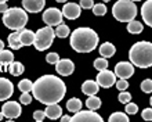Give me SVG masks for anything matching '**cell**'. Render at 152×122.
<instances>
[{"instance_id":"obj_1","label":"cell","mask_w":152,"mask_h":122,"mask_svg":"<svg viewBox=\"0 0 152 122\" xmlns=\"http://www.w3.org/2000/svg\"><path fill=\"white\" fill-rule=\"evenodd\" d=\"M32 96L43 104L60 103L66 93V86L64 81L54 75L40 76L32 86Z\"/></svg>"},{"instance_id":"obj_2","label":"cell","mask_w":152,"mask_h":122,"mask_svg":"<svg viewBox=\"0 0 152 122\" xmlns=\"http://www.w3.org/2000/svg\"><path fill=\"white\" fill-rule=\"evenodd\" d=\"M98 45V35L91 28L83 26L71 33V46L77 53H90Z\"/></svg>"},{"instance_id":"obj_3","label":"cell","mask_w":152,"mask_h":122,"mask_svg":"<svg viewBox=\"0 0 152 122\" xmlns=\"http://www.w3.org/2000/svg\"><path fill=\"white\" fill-rule=\"evenodd\" d=\"M129 58L133 65L138 68H149L152 67V43L147 40L137 42L129 51Z\"/></svg>"},{"instance_id":"obj_4","label":"cell","mask_w":152,"mask_h":122,"mask_svg":"<svg viewBox=\"0 0 152 122\" xmlns=\"http://www.w3.org/2000/svg\"><path fill=\"white\" fill-rule=\"evenodd\" d=\"M26 22H28V14L24 8L12 7L7 8L3 12V24L11 31H20L25 28Z\"/></svg>"},{"instance_id":"obj_5","label":"cell","mask_w":152,"mask_h":122,"mask_svg":"<svg viewBox=\"0 0 152 122\" xmlns=\"http://www.w3.org/2000/svg\"><path fill=\"white\" fill-rule=\"evenodd\" d=\"M112 15L119 22H130L136 20L137 6L132 0H118L112 7Z\"/></svg>"},{"instance_id":"obj_6","label":"cell","mask_w":152,"mask_h":122,"mask_svg":"<svg viewBox=\"0 0 152 122\" xmlns=\"http://www.w3.org/2000/svg\"><path fill=\"white\" fill-rule=\"evenodd\" d=\"M54 37H56V33H54L53 26L46 25L44 28H40L39 31L35 33L33 46H35L36 50H39V51H44V50H47L48 47L53 45Z\"/></svg>"},{"instance_id":"obj_7","label":"cell","mask_w":152,"mask_h":122,"mask_svg":"<svg viewBox=\"0 0 152 122\" xmlns=\"http://www.w3.org/2000/svg\"><path fill=\"white\" fill-rule=\"evenodd\" d=\"M62 17L64 15H62L61 10L56 7H50L43 12L42 18H43V22H46V25L48 26H57V25L62 24Z\"/></svg>"},{"instance_id":"obj_8","label":"cell","mask_w":152,"mask_h":122,"mask_svg":"<svg viewBox=\"0 0 152 122\" xmlns=\"http://www.w3.org/2000/svg\"><path fill=\"white\" fill-rule=\"evenodd\" d=\"M97 83L101 87H112L116 82V75L109 69H101L97 75Z\"/></svg>"},{"instance_id":"obj_9","label":"cell","mask_w":152,"mask_h":122,"mask_svg":"<svg viewBox=\"0 0 152 122\" xmlns=\"http://www.w3.org/2000/svg\"><path fill=\"white\" fill-rule=\"evenodd\" d=\"M21 106L20 103L17 101H6L3 104V108H1V112H3V117L8 119H15L21 115Z\"/></svg>"},{"instance_id":"obj_10","label":"cell","mask_w":152,"mask_h":122,"mask_svg":"<svg viewBox=\"0 0 152 122\" xmlns=\"http://www.w3.org/2000/svg\"><path fill=\"white\" fill-rule=\"evenodd\" d=\"M71 121L75 122H82V121H96V122H102V117L98 115L96 111L93 110H87V111H76L75 115H73Z\"/></svg>"},{"instance_id":"obj_11","label":"cell","mask_w":152,"mask_h":122,"mask_svg":"<svg viewBox=\"0 0 152 122\" xmlns=\"http://www.w3.org/2000/svg\"><path fill=\"white\" fill-rule=\"evenodd\" d=\"M134 73V65L132 62H126V61H120L115 67V75L120 79H127L133 76Z\"/></svg>"},{"instance_id":"obj_12","label":"cell","mask_w":152,"mask_h":122,"mask_svg":"<svg viewBox=\"0 0 152 122\" xmlns=\"http://www.w3.org/2000/svg\"><path fill=\"white\" fill-rule=\"evenodd\" d=\"M14 93V85L7 78H0V101L8 100Z\"/></svg>"},{"instance_id":"obj_13","label":"cell","mask_w":152,"mask_h":122,"mask_svg":"<svg viewBox=\"0 0 152 122\" xmlns=\"http://www.w3.org/2000/svg\"><path fill=\"white\" fill-rule=\"evenodd\" d=\"M56 69H57V72L60 73V75H62V76H69L75 71V64L71 60H68V58L58 60V62L56 64Z\"/></svg>"},{"instance_id":"obj_14","label":"cell","mask_w":152,"mask_h":122,"mask_svg":"<svg viewBox=\"0 0 152 122\" xmlns=\"http://www.w3.org/2000/svg\"><path fill=\"white\" fill-rule=\"evenodd\" d=\"M80 10H82V7H80L79 4L66 3L64 6V8L61 10V12H62V15H64L65 18H68V20H76V18H79L80 12H82Z\"/></svg>"},{"instance_id":"obj_15","label":"cell","mask_w":152,"mask_h":122,"mask_svg":"<svg viewBox=\"0 0 152 122\" xmlns=\"http://www.w3.org/2000/svg\"><path fill=\"white\" fill-rule=\"evenodd\" d=\"M46 0H22V7L25 11L39 12L44 8Z\"/></svg>"},{"instance_id":"obj_16","label":"cell","mask_w":152,"mask_h":122,"mask_svg":"<svg viewBox=\"0 0 152 122\" xmlns=\"http://www.w3.org/2000/svg\"><path fill=\"white\" fill-rule=\"evenodd\" d=\"M141 15H142V20L148 26L152 28V0H147L142 7H141Z\"/></svg>"},{"instance_id":"obj_17","label":"cell","mask_w":152,"mask_h":122,"mask_svg":"<svg viewBox=\"0 0 152 122\" xmlns=\"http://www.w3.org/2000/svg\"><path fill=\"white\" fill-rule=\"evenodd\" d=\"M44 115L50 119H58L61 115H62V110H61V107L58 106V103L47 104V108L44 110Z\"/></svg>"},{"instance_id":"obj_18","label":"cell","mask_w":152,"mask_h":122,"mask_svg":"<svg viewBox=\"0 0 152 122\" xmlns=\"http://www.w3.org/2000/svg\"><path fill=\"white\" fill-rule=\"evenodd\" d=\"M20 40L24 46H31L33 45L35 40V32H32L31 29H20Z\"/></svg>"},{"instance_id":"obj_19","label":"cell","mask_w":152,"mask_h":122,"mask_svg":"<svg viewBox=\"0 0 152 122\" xmlns=\"http://www.w3.org/2000/svg\"><path fill=\"white\" fill-rule=\"evenodd\" d=\"M98 90H100V86H98V83L94 81H86V82H83V85H82V92H83L86 96L97 94Z\"/></svg>"},{"instance_id":"obj_20","label":"cell","mask_w":152,"mask_h":122,"mask_svg":"<svg viewBox=\"0 0 152 122\" xmlns=\"http://www.w3.org/2000/svg\"><path fill=\"white\" fill-rule=\"evenodd\" d=\"M115 53H116V47L112 43H109V42H105V43H102V45L100 46V54L104 58L113 57Z\"/></svg>"},{"instance_id":"obj_21","label":"cell","mask_w":152,"mask_h":122,"mask_svg":"<svg viewBox=\"0 0 152 122\" xmlns=\"http://www.w3.org/2000/svg\"><path fill=\"white\" fill-rule=\"evenodd\" d=\"M8 46L14 50H18L24 46L20 40V31H15V32L10 33V36H8Z\"/></svg>"},{"instance_id":"obj_22","label":"cell","mask_w":152,"mask_h":122,"mask_svg":"<svg viewBox=\"0 0 152 122\" xmlns=\"http://www.w3.org/2000/svg\"><path fill=\"white\" fill-rule=\"evenodd\" d=\"M14 61V54L10 50H1L0 51V64L3 67H8V64H11Z\"/></svg>"},{"instance_id":"obj_23","label":"cell","mask_w":152,"mask_h":122,"mask_svg":"<svg viewBox=\"0 0 152 122\" xmlns=\"http://www.w3.org/2000/svg\"><path fill=\"white\" fill-rule=\"evenodd\" d=\"M8 72L14 76H20L24 72V65L20 61H12L11 64H8Z\"/></svg>"},{"instance_id":"obj_24","label":"cell","mask_w":152,"mask_h":122,"mask_svg":"<svg viewBox=\"0 0 152 122\" xmlns=\"http://www.w3.org/2000/svg\"><path fill=\"white\" fill-rule=\"evenodd\" d=\"M86 106H87L88 110H93V111L98 110V108L101 107V98H98L96 94H93V96H88L87 101H86Z\"/></svg>"},{"instance_id":"obj_25","label":"cell","mask_w":152,"mask_h":122,"mask_svg":"<svg viewBox=\"0 0 152 122\" xmlns=\"http://www.w3.org/2000/svg\"><path fill=\"white\" fill-rule=\"evenodd\" d=\"M142 29H144L142 24L138 22V21H136V20L130 21V22L127 24V31L130 33H133V35H138V33H141L142 32Z\"/></svg>"},{"instance_id":"obj_26","label":"cell","mask_w":152,"mask_h":122,"mask_svg":"<svg viewBox=\"0 0 152 122\" xmlns=\"http://www.w3.org/2000/svg\"><path fill=\"white\" fill-rule=\"evenodd\" d=\"M82 106H83L82 101H80L79 98H76V97L71 98V100L66 103V108H68L69 112H76V111L82 110Z\"/></svg>"},{"instance_id":"obj_27","label":"cell","mask_w":152,"mask_h":122,"mask_svg":"<svg viewBox=\"0 0 152 122\" xmlns=\"http://www.w3.org/2000/svg\"><path fill=\"white\" fill-rule=\"evenodd\" d=\"M54 33H56V36L61 37V39H64V37H68L69 36V28L65 24H60V25H57V28H56V31H54Z\"/></svg>"},{"instance_id":"obj_28","label":"cell","mask_w":152,"mask_h":122,"mask_svg":"<svg viewBox=\"0 0 152 122\" xmlns=\"http://www.w3.org/2000/svg\"><path fill=\"white\" fill-rule=\"evenodd\" d=\"M108 121L109 122H129V117L124 114V112L118 111V112H113V114L109 117Z\"/></svg>"},{"instance_id":"obj_29","label":"cell","mask_w":152,"mask_h":122,"mask_svg":"<svg viewBox=\"0 0 152 122\" xmlns=\"http://www.w3.org/2000/svg\"><path fill=\"white\" fill-rule=\"evenodd\" d=\"M32 86H33L32 81L22 79V81H20V83H18V89H20L21 92H31V90H32Z\"/></svg>"},{"instance_id":"obj_30","label":"cell","mask_w":152,"mask_h":122,"mask_svg":"<svg viewBox=\"0 0 152 122\" xmlns=\"http://www.w3.org/2000/svg\"><path fill=\"white\" fill-rule=\"evenodd\" d=\"M94 68L98 69V71L108 68V60H107V58H104V57L96 58V60H94Z\"/></svg>"},{"instance_id":"obj_31","label":"cell","mask_w":152,"mask_h":122,"mask_svg":"<svg viewBox=\"0 0 152 122\" xmlns=\"http://www.w3.org/2000/svg\"><path fill=\"white\" fill-rule=\"evenodd\" d=\"M91 8H93V12H94L96 15H105V12H107V7H105V4H102V3L94 4Z\"/></svg>"},{"instance_id":"obj_32","label":"cell","mask_w":152,"mask_h":122,"mask_svg":"<svg viewBox=\"0 0 152 122\" xmlns=\"http://www.w3.org/2000/svg\"><path fill=\"white\" fill-rule=\"evenodd\" d=\"M141 90L144 93H152V79H145L141 82Z\"/></svg>"},{"instance_id":"obj_33","label":"cell","mask_w":152,"mask_h":122,"mask_svg":"<svg viewBox=\"0 0 152 122\" xmlns=\"http://www.w3.org/2000/svg\"><path fill=\"white\" fill-rule=\"evenodd\" d=\"M137 111H138V107H137L136 103H126V114H137Z\"/></svg>"},{"instance_id":"obj_34","label":"cell","mask_w":152,"mask_h":122,"mask_svg":"<svg viewBox=\"0 0 152 122\" xmlns=\"http://www.w3.org/2000/svg\"><path fill=\"white\" fill-rule=\"evenodd\" d=\"M132 100V94L129 93V92H126V90H122L119 94V101L122 103V104H126V103H129Z\"/></svg>"},{"instance_id":"obj_35","label":"cell","mask_w":152,"mask_h":122,"mask_svg":"<svg viewBox=\"0 0 152 122\" xmlns=\"http://www.w3.org/2000/svg\"><path fill=\"white\" fill-rule=\"evenodd\" d=\"M20 101L21 104H31V101H32V96L29 94V92H22V94H21L20 97Z\"/></svg>"},{"instance_id":"obj_36","label":"cell","mask_w":152,"mask_h":122,"mask_svg":"<svg viewBox=\"0 0 152 122\" xmlns=\"http://www.w3.org/2000/svg\"><path fill=\"white\" fill-rule=\"evenodd\" d=\"M58 60H60L58 53H48L47 56H46V61H47L48 64H57Z\"/></svg>"},{"instance_id":"obj_37","label":"cell","mask_w":152,"mask_h":122,"mask_svg":"<svg viewBox=\"0 0 152 122\" xmlns=\"http://www.w3.org/2000/svg\"><path fill=\"white\" fill-rule=\"evenodd\" d=\"M115 85H116V87L122 92V90H126L129 87V82H127V79H120V81L115 82Z\"/></svg>"},{"instance_id":"obj_38","label":"cell","mask_w":152,"mask_h":122,"mask_svg":"<svg viewBox=\"0 0 152 122\" xmlns=\"http://www.w3.org/2000/svg\"><path fill=\"white\" fill-rule=\"evenodd\" d=\"M141 117H142V119H145V121H152V108H145V110H142Z\"/></svg>"},{"instance_id":"obj_39","label":"cell","mask_w":152,"mask_h":122,"mask_svg":"<svg viewBox=\"0 0 152 122\" xmlns=\"http://www.w3.org/2000/svg\"><path fill=\"white\" fill-rule=\"evenodd\" d=\"M44 117H46V115H44V111H40V110H36L35 111V112H33V118L36 119L37 122H42L44 119Z\"/></svg>"},{"instance_id":"obj_40","label":"cell","mask_w":152,"mask_h":122,"mask_svg":"<svg viewBox=\"0 0 152 122\" xmlns=\"http://www.w3.org/2000/svg\"><path fill=\"white\" fill-rule=\"evenodd\" d=\"M82 8H91L94 6V1L93 0H80V4H79Z\"/></svg>"},{"instance_id":"obj_41","label":"cell","mask_w":152,"mask_h":122,"mask_svg":"<svg viewBox=\"0 0 152 122\" xmlns=\"http://www.w3.org/2000/svg\"><path fill=\"white\" fill-rule=\"evenodd\" d=\"M7 3H0V12H1V14H3L4 11H6V10H7Z\"/></svg>"},{"instance_id":"obj_42","label":"cell","mask_w":152,"mask_h":122,"mask_svg":"<svg viewBox=\"0 0 152 122\" xmlns=\"http://www.w3.org/2000/svg\"><path fill=\"white\" fill-rule=\"evenodd\" d=\"M60 118H61V121H62V122H68V121H71V117H69V115H61Z\"/></svg>"},{"instance_id":"obj_43","label":"cell","mask_w":152,"mask_h":122,"mask_svg":"<svg viewBox=\"0 0 152 122\" xmlns=\"http://www.w3.org/2000/svg\"><path fill=\"white\" fill-rule=\"evenodd\" d=\"M4 49V43H3V40H0V51Z\"/></svg>"},{"instance_id":"obj_44","label":"cell","mask_w":152,"mask_h":122,"mask_svg":"<svg viewBox=\"0 0 152 122\" xmlns=\"http://www.w3.org/2000/svg\"><path fill=\"white\" fill-rule=\"evenodd\" d=\"M56 1H58V3H65L66 0H56Z\"/></svg>"},{"instance_id":"obj_45","label":"cell","mask_w":152,"mask_h":122,"mask_svg":"<svg viewBox=\"0 0 152 122\" xmlns=\"http://www.w3.org/2000/svg\"><path fill=\"white\" fill-rule=\"evenodd\" d=\"M1 119H3V112L0 111V121H1Z\"/></svg>"},{"instance_id":"obj_46","label":"cell","mask_w":152,"mask_h":122,"mask_svg":"<svg viewBox=\"0 0 152 122\" xmlns=\"http://www.w3.org/2000/svg\"><path fill=\"white\" fill-rule=\"evenodd\" d=\"M0 3H7V0H0Z\"/></svg>"},{"instance_id":"obj_47","label":"cell","mask_w":152,"mask_h":122,"mask_svg":"<svg viewBox=\"0 0 152 122\" xmlns=\"http://www.w3.org/2000/svg\"><path fill=\"white\" fill-rule=\"evenodd\" d=\"M102 1H104V3H108V1H109V0H102Z\"/></svg>"},{"instance_id":"obj_48","label":"cell","mask_w":152,"mask_h":122,"mask_svg":"<svg viewBox=\"0 0 152 122\" xmlns=\"http://www.w3.org/2000/svg\"><path fill=\"white\" fill-rule=\"evenodd\" d=\"M149 103H151V106H152V97H151V100H149Z\"/></svg>"},{"instance_id":"obj_49","label":"cell","mask_w":152,"mask_h":122,"mask_svg":"<svg viewBox=\"0 0 152 122\" xmlns=\"http://www.w3.org/2000/svg\"><path fill=\"white\" fill-rule=\"evenodd\" d=\"M132 1H140V0H132Z\"/></svg>"}]
</instances>
